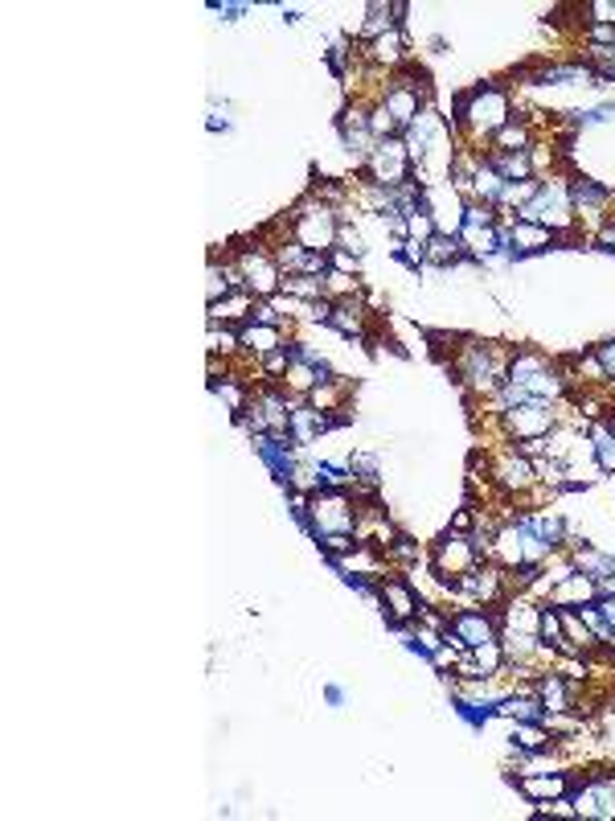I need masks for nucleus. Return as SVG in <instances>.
I'll return each instance as SVG.
<instances>
[{"label":"nucleus","mask_w":615,"mask_h":821,"mask_svg":"<svg viewBox=\"0 0 615 821\" xmlns=\"http://www.w3.org/2000/svg\"><path fill=\"white\" fill-rule=\"evenodd\" d=\"M508 743H513L522 755H546V752L558 748V735H554L546 723H513Z\"/></svg>","instance_id":"nucleus-32"},{"label":"nucleus","mask_w":615,"mask_h":821,"mask_svg":"<svg viewBox=\"0 0 615 821\" xmlns=\"http://www.w3.org/2000/svg\"><path fill=\"white\" fill-rule=\"evenodd\" d=\"M205 350L210 358H242V346H239V329H230V324H210L205 329Z\"/></svg>","instance_id":"nucleus-42"},{"label":"nucleus","mask_w":615,"mask_h":821,"mask_svg":"<svg viewBox=\"0 0 615 821\" xmlns=\"http://www.w3.org/2000/svg\"><path fill=\"white\" fill-rule=\"evenodd\" d=\"M349 394H353V382H349V378H341V374H333L329 382H321L316 391L308 394V403L321 407V411H329V415H341V419H345Z\"/></svg>","instance_id":"nucleus-35"},{"label":"nucleus","mask_w":615,"mask_h":821,"mask_svg":"<svg viewBox=\"0 0 615 821\" xmlns=\"http://www.w3.org/2000/svg\"><path fill=\"white\" fill-rule=\"evenodd\" d=\"M612 554H615V551H612Z\"/></svg>","instance_id":"nucleus-53"},{"label":"nucleus","mask_w":615,"mask_h":821,"mask_svg":"<svg viewBox=\"0 0 615 821\" xmlns=\"http://www.w3.org/2000/svg\"><path fill=\"white\" fill-rule=\"evenodd\" d=\"M578 62L595 74V82H615V46H578Z\"/></svg>","instance_id":"nucleus-40"},{"label":"nucleus","mask_w":615,"mask_h":821,"mask_svg":"<svg viewBox=\"0 0 615 821\" xmlns=\"http://www.w3.org/2000/svg\"><path fill=\"white\" fill-rule=\"evenodd\" d=\"M288 341H292V333H288V329H283V324H268V321H246L239 329V346H242V362H251V370L259 362H263V358H268V353H275V350H283V346H288Z\"/></svg>","instance_id":"nucleus-22"},{"label":"nucleus","mask_w":615,"mask_h":821,"mask_svg":"<svg viewBox=\"0 0 615 821\" xmlns=\"http://www.w3.org/2000/svg\"><path fill=\"white\" fill-rule=\"evenodd\" d=\"M534 690H537V699H542V707H546V714L578 711V682H571V678H566L558 665H550V670L537 673Z\"/></svg>","instance_id":"nucleus-24"},{"label":"nucleus","mask_w":615,"mask_h":821,"mask_svg":"<svg viewBox=\"0 0 615 821\" xmlns=\"http://www.w3.org/2000/svg\"><path fill=\"white\" fill-rule=\"evenodd\" d=\"M508 358L513 346L505 341H484V337H452V374L468 403H488L508 382Z\"/></svg>","instance_id":"nucleus-2"},{"label":"nucleus","mask_w":615,"mask_h":821,"mask_svg":"<svg viewBox=\"0 0 615 821\" xmlns=\"http://www.w3.org/2000/svg\"><path fill=\"white\" fill-rule=\"evenodd\" d=\"M562 411H566L562 403L530 399V403L513 407V411H505V415H484V419L493 423L501 444H525V440H542V435H550V431L558 428L562 419H566Z\"/></svg>","instance_id":"nucleus-8"},{"label":"nucleus","mask_w":615,"mask_h":821,"mask_svg":"<svg viewBox=\"0 0 615 821\" xmlns=\"http://www.w3.org/2000/svg\"><path fill=\"white\" fill-rule=\"evenodd\" d=\"M271 256H275L283 276H329V256H316V251L300 247L295 239H280L271 247Z\"/></svg>","instance_id":"nucleus-26"},{"label":"nucleus","mask_w":615,"mask_h":821,"mask_svg":"<svg viewBox=\"0 0 615 821\" xmlns=\"http://www.w3.org/2000/svg\"><path fill=\"white\" fill-rule=\"evenodd\" d=\"M591 353H595V362H599L607 387H615V337H603L599 346H591Z\"/></svg>","instance_id":"nucleus-47"},{"label":"nucleus","mask_w":615,"mask_h":821,"mask_svg":"<svg viewBox=\"0 0 615 821\" xmlns=\"http://www.w3.org/2000/svg\"><path fill=\"white\" fill-rule=\"evenodd\" d=\"M452 132V123H447V116H443L435 103H427V108L419 111V120L402 132V144H406V152H411V164H419L423 157H427L435 144H440L443 136Z\"/></svg>","instance_id":"nucleus-20"},{"label":"nucleus","mask_w":615,"mask_h":821,"mask_svg":"<svg viewBox=\"0 0 615 821\" xmlns=\"http://www.w3.org/2000/svg\"><path fill=\"white\" fill-rule=\"evenodd\" d=\"M283 297L292 300H304V304H316V300H329L324 297V276H283Z\"/></svg>","instance_id":"nucleus-41"},{"label":"nucleus","mask_w":615,"mask_h":821,"mask_svg":"<svg viewBox=\"0 0 615 821\" xmlns=\"http://www.w3.org/2000/svg\"><path fill=\"white\" fill-rule=\"evenodd\" d=\"M484 481H488L505 501H517V505H525L530 493L542 485L534 460L525 457L517 444H493V452H488V477H484Z\"/></svg>","instance_id":"nucleus-9"},{"label":"nucleus","mask_w":615,"mask_h":821,"mask_svg":"<svg viewBox=\"0 0 615 821\" xmlns=\"http://www.w3.org/2000/svg\"><path fill=\"white\" fill-rule=\"evenodd\" d=\"M501 193H505V177L496 173L488 161H481V169L472 173V189H468V198H464V202H481V206H493L496 210Z\"/></svg>","instance_id":"nucleus-36"},{"label":"nucleus","mask_w":615,"mask_h":821,"mask_svg":"<svg viewBox=\"0 0 615 821\" xmlns=\"http://www.w3.org/2000/svg\"><path fill=\"white\" fill-rule=\"evenodd\" d=\"M583 26H615V0H587Z\"/></svg>","instance_id":"nucleus-45"},{"label":"nucleus","mask_w":615,"mask_h":821,"mask_svg":"<svg viewBox=\"0 0 615 821\" xmlns=\"http://www.w3.org/2000/svg\"><path fill=\"white\" fill-rule=\"evenodd\" d=\"M254 304H259V300L246 297V292H230L226 300H218V304H205V321H210V324H230V329H242V324L254 317Z\"/></svg>","instance_id":"nucleus-31"},{"label":"nucleus","mask_w":615,"mask_h":821,"mask_svg":"<svg viewBox=\"0 0 615 821\" xmlns=\"http://www.w3.org/2000/svg\"><path fill=\"white\" fill-rule=\"evenodd\" d=\"M595 604H599V612L607 617V624L615 629V595H603V600H595Z\"/></svg>","instance_id":"nucleus-52"},{"label":"nucleus","mask_w":615,"mask_h":821,"mask_svg":"<svg viewBox=\"0 0 615 821\" xmlns=\"http://www.w3.org/2000/svg\"><path fill=\"white\" fill-rule=\"evenodd\" d=\"M571 781H575L571 772H530V777L517 781V793H522L525 801L542 805V801H554V797L571 793Z\"/></svg>","instance_id":"nucleus-30"},{"label":"nucleus","mask_w":615,"mask_h":821,"mask_svg":"<svg viewBox=\"0 0 615 821\" xmlns=\"http://www.w3.org/2000/svg\"><path fill=\"white\" fill-rule=\"evenodd\" d=\"M591 247L595 251H603V256H615V218H607L595 234H591Z\"/></svg>","instance_id":"nucleus-48"},{"label":"nucleus","mask_w":615,"mask_h":821,"mask_svg":"<svg viewBox=\"0 0 615 821\" xmlns=\"http://www.w3.org/2000/svg\"><path fill=\"white\" fill-rule=\"evenodd\" d=\"M534 144H537V120L534 116H513V120L488 140V152H530Z\"/></svg>","instance_id":"nucleus-29"},{"label":"nucleus","mask_w":615,"mask_h":821,"mask_svg":"<svg viewBox=\"0 0 615 821\" xmlns=\"http://www.w3.org/2000/svg\"><path fill=\"white\" fill-rule=\"evenodd\" d=\"M571 801L583 821H615V772L591 768L587 777L571 781Z\"/></svg>","instance_id":"nucleus-16"},{"label":"nucleus","mask_w":615,"mask_h":821,"mask_svg":"<svg viewBox=\"0 0 615 821\" xmlns=\"http://www.w3.org/2000/svg\"><path fill=\"white\" fill-rule=\"evenodd\" d=\"M599 600V583L583 571H571L566 579H558L554 588L546 592L542 604H554V608H583V604H595Z\"/></svg>","instance_id":"nucleus-27"},{"label":"nucleus","mask_w":615,"mask_h":821,"mask_svg":"<svg viewBox=\"0 0 615 821\" xmlns=\"http://www.w3.org/2000/svg\"><path fill=\"white\" fill-rule=\"evenodd\" d=\"M583 46H615V26H583Z\"/></svg>","instance_id":"nucleus-49"},{"label":"nucleus","mask_w":615,"mask_h":821,"mask_svg":"<svg viewBox=\"0 0 615 821\" xmlns=\"http://www.w3.org/2000/svg\"><path fill=\"white\" fill-rule=\"evenodd\" d=\"M496 227L508 234V256L522 259V256H542L550 247L558 243L546 227H537V222H522V218H496Z\"/></svg>","instance_id":"nucleus-25"},{"label":"nucleus","mask_w":615,"mask_h":821,"mask_svg":"<svg viewBox=\"0 0 615 821\" xmlns=\"http://www.w3.org/2000/svg\"><path fill=\"white\" fill-rule=\"evenodd\" d=\"M370 108H374V94H357V99H349L341 116H336V136H341V144L353 161L362 164L370 152H374V132H370Z\"/></svg>","instance_id":"nucleus-18"},{"label":"nucleus","mask_w":615,"mask_h":821,"mask_svg":"<svg viewBox=\"0 0 615 821\" xmlns=\"http://www.w3.org/2000/svg\"><path fill=\"white\" fill-rule=\"evenodd\" d=\"M468 263L464 247H460V234H435L427 247H423V268H460Z\"/></svg>","instance_id":"nucleus-34"},{"label":"nucleus","mask_w":615,"mask_h":821,"mask_svg":"<svg viewBox=\"0 0 615 821\" xmlns=\"http://www.w3.org/2000/svg\"><path fill=\"white\" fill-rule=\"evenodd\" d=\"M542 813H546V818H578L575 813V801H571V793L566 797H554V801H542Z\"/></svg>","instance_id":"nucleus-50"},{"label":"nucleus","mask_w":615,"mask_h":821,"mask_svg":"<svg viewBox=\"0 0 615 821\" xmlns=\"http://www.w3.org/2000/svg\"><path fill=\"white\" fill-rule=\"evenodd\" d=\"M377 103L390 111V120L399 123V132H406V128L419 120V111L431 103V87H427V79L406 62L402 70L386 74V87L377 91Z\"/></svg>","instance_id":"nucleus-10"},{"label":"nucleus","mask_w":615,"mask_h":821,"mask_svg":"<svg viewBox=\"0 0 615 821\" xmlns=\"http://www.w3.org/2000/svg\"><path fill=\"white\" fill-rule=\"evenodd\" d=\"M370 132H374V140H390V136H402L399 123L390 120V111L382 108L377 99H374V108H370Z\"/></svg>","instance_id":"nucleus-46"},{"label":"nucleus","mask_w":615,"mask_h":821,"mask_svg":"<svg viewBox=\"0 0 615 821\" xmlns=\"http://www.w3.org/2000/svg\"><path fill=\"white\" fill-rule=\"evenodd\" d=\"M230 292H239L230 259L210 256V263H205V304H218V300H226Z\"/></svg>","instance_id":"nucleus-37"},{"label":"nucleus","mask_w":615,"mask_h":821,"mask_svg":"<svg viewBox=\"0 0 615 821\" xmlns=\"http://www.w3.org/2000/svg\"><path fill=\"white\" fill-rule=\"evenodd\" d=\"M377 608H382V617H386L390 629H411L423 612V600H419L415 583L402 575H377Z\"/></svg>","instance_id":"nucleus-17"},{"label":"nucleus","mask_w":615,"mask_h":821,"mask_svg":"<svg viewBox=\"0 0 615 821\" xmlns=\"http://www.w3.org/2000/svg\"><path fill=\"white\" fill-rule=\"evenodd\" d=\"M365 321H370V309H365V297L357 292V297H341L333 300V312H329V329L341 337H357L362 341L365 337Z\"/></svg>","instance_id":"nucleus-28"},{"label":"nucleus","mask_w":615,"mask_h":821,"mask_svg":"<svg viewBox=\"0 0 615 821\" xmlns=\"http://www.w3.org/2000/svg\"><path fill=\"white\" fill-rule=\"evenodd\" d=\"M345 419L341 415H329V411H321V407H312L308 399H300V403L292 407V423H288V440H292L300 452H304L308 444H316L324 431L341 428Z\"/></svg>","instance_id":"nucleus-23"},{"label":"nucleus","mask_w":615,"mask_h":821,"mask_svg":"<svg viewBox=\"0 0 615 821\" xmlns=\"http://www.w3.org/2000/svg\"><path fill=\"white\" fill-rule=\"evenodd\" d=\"M522 222H537L546 227L554 239H571V230L578 227L575 218V198H571V177L566 173H546L542 177V189H537L534 202H525L517 210Z\"/></svg>","instance_id":"nucleus-5"},{"label":"nucleus","mask_w":615,"mask_h":821,"mask_svg":"<svg viewBox=\"0 0 615 821\" xmlns=\"http://www.w3.org/2000/svg\"><path fill=\"white\" fill-rule=\"evenodd\" d=\"M357 169H362V181H374V186H382V189H402L415 181V164H411V152L402 144V136L377 140L374 152H370Z\"/></svg>","instance_id":"nucleus-13"},{"label":"nucleus","mask_w":615,"mask_h":821,"mask_svg":"<svg viewBox=\"0 0 615 821\" xmlns=\"http://www.w3.org/2000/svg\"><path fill=\"white\" fill-rule=\"evenodd\" d=\"M447 595H455L464 608H501L513 595L508 588V571L505 567H496L493 559H484L481 567H472L468 575H460L447 588Z\"/></svg>","instance_id":"nucleus-12"},{"label":"nucleus","mask_w":615,"mask_h":821,"mask_svg":"<svg viewBox=\"0 0 615 821\" xmlns=\"http://www.w3.org/2000/svg\"><path fill=\"white\" fill-rule=\"evenodd\" d=\"M300 399L283 391L280 382H254L251 399L242 407V415L234 419L246 435H288V423H292V407Z\"/></svg>","instance_id":"nucleus-6"},{"label":"nucleus","mask_w":615,"mask_h":821,"mask_svg":"<svg viewBox=\"0 0 615 821\" xmlns=\"http://www.w3.org/2000/svg\"><path fill=\"white\" fill-rule=\"evenodd\" d=\"M440 234V227H435V218L419 206L415 214H406V243H415V247H427L431 239Z\"/></svg>","instance_id":"nucleus-43"},{"label":"nucleus","mask_w":615,"mask_h":821,"mask_svg":"<svg viewBox=\"0 0 615 821\" xmlns=\"http://www.w3.org/2000/svg\"><path fill=\"white\" fill-rule=\"evenodd\" d=\"M513 94L501 82H476L468 91H460L452 99V132L460 140V149H476L488 152V140H493L508 120H513Z\"/></svg>","instance_id":"nucleus-1"},{"label":"nucleus","mask_w":615,"mask_h":821,"mask_svg":"<svg viewBox=\"0 0 615 821\" xmlns=\"http://www.w3.org/2000/svg\"><path fill=\"white\" fill-rule=\"evenodd\" d=\"M336 251H345V256L353 259H365V239H362V230L353 227V222H341V234H336Z\"/></svg>","instance_id":"nucleus-44"},{"label":"nucleus","mask_w":615,"mask_h":821,"mask_svg":"<svg viewBox=\"0 0 615 821\" xmlns=\"http://www.w3.org/2000/svg\"><path fill=\"white\" fill-rule=\"evenodd\" d=\"M484 161L493 164L505 181H530V177H537L530 152H484Z\"/></svg>","instance_id":"nucleus-38"},{"label":"nucleus","mask_w":615,"mask_h":821,"mask_svg":"<svg viewBox=\"0 0 615 821\" xmlns=\"http://www.w3.org/2000/svg\"><path fill=\"white\" fill-rule=\"evenodd\" d=\"M537 189H542V177H530V181H505V193H501V202H496V214L517 218V210L537 198Z\"/></svg>","instance_id":"nucleus-39"},{"label":"nucleus","mask_w":615,"mask_h":821,"mask_svg":"<svg viewBox=\"0 0 615 821\" xmlns=\"http://www.w3.org/2000/svg\"><path fill=\"white\" fill-rule=\"evenodd\" d=\"M571 198H575V218L583 234H595L607 218H615V193L599 181H591V177H571Z\"/></svg>","instance_id":"nucleus-19"},{"label":"nucleus","mask_w":615,"mask_h":821,"mask_svg":"<svg viewBox=\"0 0 615 821\" xmlns=\"http://www.w3.org/2000/svg\"><path fill=\"white\" fill-rule=\"evenodd\" d=\"M288 353H292V362H288V370H283L280 387L292 399H308V394L316 391L321 382H329L333 378V366H329V358L324 353H316L308 341H288Z\"/></svg>","instance_id":"nucleus-15"},{"label":"nucleus","mask_w":615,"mask_h":821,"mask_svg":"<svg viewBox=\"0 0 615 821\" xmlns=\"http://www.w3.org/2000/svg\"><path fill=\"white\" fill-rule=\"evenodd\" d=\"M587 435H591V448H595V460H599L603 477H615V411L603 419H591Z\"/></svg>","instance_id":"nucleus-33"},{"label":"nucleus","mask_w":615,"mask_h":821,"mask_svg":"<svg viewBox=\"0 0 615 821\" xmlns=\"http://www.w3.org/2000/svg\"><path fill=\"white\" fill-rule=\"evenodd\" d=\"M464 198H460V189L452 181H440V186L423 189V210L435 218V227L440 234H460L464 230Z\"/></svg>","instance_id":"nucleus-21"},{"label":"nucleus","mask_w":615,"mask_h":821,"mask_svg":"<svg viewBox=\"0 0 615 821\" xmlns=\"http://www.w3.org/2000/svg\"><path fill=\"white\" fill-rule=\"evenodd\" d=\"M357 268H362V259L345 256V251H333V256H329V271H341V276H357Z\"/></svg>","instance_id":"nucleus-51"},{"label":"nucleus","mask_w":615,"mask_h":821,"mask_svg":"<svg viewBox=\"0 0 615 821\" xmlns=\"http://www.w3.org/2000/svg\"><path fill=\"white\" fill-rule=\"evenodd\" d=\"M341 222H345V218H341L336 206L304 193V198L288 210V239H295V243L308 247V251H316V256H333Z\"/></svg>","instance_id":"nucleus-4"},{"label":"nucleus","mask_w":615,"mask_h":821,"mask_svg":"<svg viewBox=\"0 0 615 821\" xmlns=\"http://www.w3.org/2000/svg\"><path fill=\"white\" fill-rule=\"evenodd\" d=\"M300 522L312 539H329V534H357L362 522V498L353 489H316L308 493Z\"/></svg>","instance_id":"nucleus-3"},{"label":"nucleus","mask_w":615,"mask_h":821,"mask_svg":"<svg viewBox=\"0 0 615 821\" xmlns=\"http://www.w3.org/2000/svg\"><path fill=\"white\" fill-rule=\"evenodd\" d=\"M230 268H234V283H239V292L254 300H271L280 297L283 288V271L271 256V247L263 239H254V243H242L230 251Z\"/></svg>","instance_id":"nucleus-7"},{"label":"nucleus","mask_w":615,"mask_h":821,"mask_svg":"<svg viewBox=\"0 0 615 821\" xmlns=\"http://www.w3.org/2000/svg\"><path fill=\"white\" fill-rule=\"evenodd\" d=\"M496 637H501V612H496V608H455V612H447L443 641L455 645L460 653H464V649L488 645Z\"/></svg>","instance_id":"nucleus-14"},{"label":"nucleus","mask_w":615,"mask_h":821,"mask_svg":"<svg viewBox=\"0 0 615 821\" xmlns=\"http://www.w3.org/2000/svg\"><path fill=\"white\" fill-rule=\"evenodd\" d=\"M481 563H484V551L476 547V539H472V534H455V530H443L427 551V571L443 592L452 588L455 579L468 575L472 567H481Z\"/></svg>","instance_id":"nucleus-11"}]
</instances>
